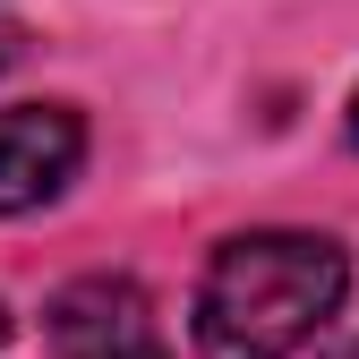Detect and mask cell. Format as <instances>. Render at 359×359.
Returning a JSON list of instances; mask_svg holds the SVG:
<instances>
[{
    "instance_id": "obj_1",
    "label": "cell",
    "mask_w": 359,
    "mask_h": 359,
    "mask_svg": "<svg viewBox=\"0 0 359 359\" xmlns=\"http://www.w3.org/2000/svg\"><path fill=\"white\" fill-rule=\"evenodd\" d=\"M351 291L325 231H240L197 274V359H291Z\"/></svg>"
},
{
    "instance_id": "obj_2",
    "label": "cell",
    "mask_w": 359,
    "mask_h": 359,
    "mask_svg": "<svg viewBox=\"0 0 359 359\" xmlns=\"http://www.w3.org/2000/svg\"><path fill=\"white\" fill-rule=\"evenodd\" d=\"M43 342H52V359H171L154 299L128 274H77V283H60L52 308H43Z\"/></svg>"
},
{
    "instance_id": "obj_3",
    "label": "cell",
    "mask_w": 359,
    "mask_h": 359,
    "mask_svg": "<svg viewBox=\"0 0 359 359\" xmlns=\"http://www.w3.org/2000/svg\"><path fill=\"white\" fill-rule=\"evenodd\" d=\"M86 163V120L69 103H0V214L52 205Z\"/></svg>"
},
{
    "instance_id": "obj_4",
    "label": "cell",
    "mask_w": 359,
    "mask_h": 359,
    "mask_svg": "<svg viewBox=\"0 0 359 359\" xmlns=\"http://www.w3.org/2000/svg\"><path fill=\"white\" fill-rule=\"evenodd\" d=\"M325 359H359V342H334V351H325Z\"/></svg>"
},
{
    "instance_id": "obj_5",
    "label": "cell",
    "mask_w": 359,
    "mask_h": 359,
    "mask_svg": "<svg viewBox=\"0 0 359 359\" xmlns=\"http://www.w3.org/2000/svg\"><path fill=\"white\" fill-rule=\"evenodd\" d=\"M351 146H359V95H351Z\"/></svg>"
},
{
    "instance_id": "obj_6",
    "label": "cell",
    "mask_w": 359,
    "mask_h": 359,
    "mask_svg": "<svg viewBox=\"0 0 359 359\" xmlns=\"http://www.w3.org/2000/svg\"><path fill=\"white\" fill-rule=\"evenodd\" d=\"M0 60H9V34H0Z\"/></svg>"
},
{
    "instance_id": "obj_7",
    "label": "cell",
    "mask_w": 359,
    "mask_h": 359,
    "mask_svg": "<svg viewBox=\"0 0 359 359\" xmlns=\"http://www.w3.org/2000/svg\"><path fill=\"white\" fill-rule=\"evenodd\" d=\"M0 342H9V317H0Z\"/></svg>"
}]
</instances>
